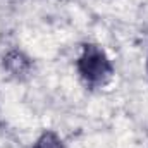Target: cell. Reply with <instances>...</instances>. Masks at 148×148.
<instances>
[{
	"instance_id": "cell-1",
	"label": "cell",
	"mask_w": 148,
	"mask_h": 148,
	"mask_svg": "<svg viewBox=\"0 0 148 148\" xmlns=\"http://www.w3.org/2000/svg\"><path fill=\"white\" fill-rule=\"evenodd\" d=\"M77 71L83 76V79L90 84H103L114 73L107 53L97 45L84 47L77 60Z\"/></svg>"
},
{
	"instance_id": "cell-2",
	"label": "cell",
	"mask_w": 148,
	"mask_h": 148,
	"mask_svg": "<svg viewBox=\"0 0 148 148\" xmlns=\"http://www.w3.org/2000/svg\"><path fill=\"white\" fill-rule=\"evenodd\" d=\"M33 148H64V145H62L60 138L55 133H50L48 131V133L41 134V138L35 143Z\"/></svg>"
}]
</instances>
